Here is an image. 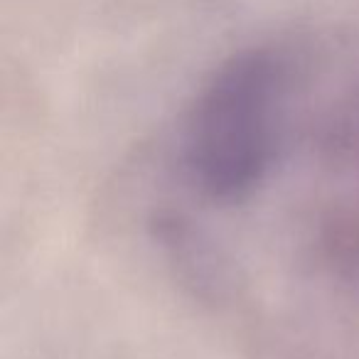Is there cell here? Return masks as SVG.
Wrapping results in <instances>:
<instances>
[{"instance_id":"cell-1","label":"cell","mask_w":359,"mask_h":359,"mask_svg":"<svg viewBox=\"0 0 359 359\" xmlns=\"http://www.w3.org/2000/svg\"><path fill=\"white\" fill-rule=\"evenodd\" d=\"M283 86L278 60L244 52L197 94L182 133V160L212 202L236 205L266 182L278 158Z\"/></svg>"}]
</instances>
